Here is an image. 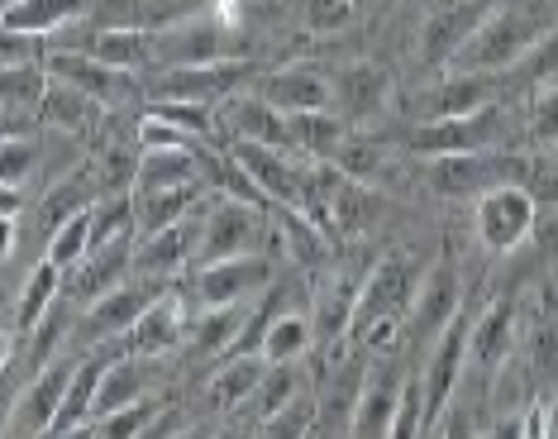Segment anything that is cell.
<instances>
[{
	"label": "cell",
	"mask_w": 558,
	"mask_h": 439,
	"mask_svg": "<svg viewBox=\"0 0 558 439\" xmlns=\"http://www.w3.org/2000/svg\"><path fill=\"white\" fill-rule=\"evenodd\" d=\"M515 344H520V306H515V296L482 301L477 316H473V340H468L463 382H477L482 392L492 397V382H497V373L511 363Z\"/></svg>",
	"instance_id": "cell-7"
},
{
	"label": "cell",
	"mask_w": 558,
	"mask_h": 439,
	"mask_svg": "<svg viewBox=\"0 0 558 439\" xmlns=\"http://www.w3.org/2000/svg\"><path fill=\"white\" fill-rule=\"evenodd\" d=\"M48 62V34L0 29V68H39Z\"/></svg>",
	"instance_id": "cell-40"
},
{
	"label": "cell",
	"mask_w": 558,
	"mask_h": 439,
	"mask_svg": "<svg viewBox=\"0 0 558 439\" xmlns=\"http://www.w3.org/2000/svg\"><path fill=\"white\" fill-rule=\"evenodd\" d=\"M100 0H5L0 29H29V34H62L68 24H82Z\"/></svg>",
	"instance_id": "cell-26"
},
{
	"label": "cell",
	"mask_w": 558,
	"mask_h": 439,
	"mask_svg": "<svg viewBox=\"0 0 558 439\" xmlns=\"http://www.w3.org/2000/svg\"><path fill=\"white\" fill-rule=\"evenodd\" d=\"M511 72H444V77L425 92L421 120H453L487 110L497 100H511Z\"/></svg>",
	"instance_id": "cell-16"
},
{
	"label": "cell",
	"mask_w": 558,
	"mask_h": 439,
	"mask_svg": "<svg viewBox=\"0 0 558 439\" xmlns=\"http://www.w3.org/2000/svg\"><path fill=\"white\" fill-rule=\"evenodd\" d=\"M359 15V0H306V29L315 34H339Z\"/></svg>",
	"instance_id": "cell-42"
},
{
	"label": "cell",
	"mask_w": 558,
	"mask_h": 439,
	"mask_svg": "<svg viewBox=\"0 0 558 439\" xmlns=\"http://www.w3.org/2000/svg\"><path fill=\"white\" fill-rule=\"evenodd\" d=\"M206 200H201L192 216H182L177 224H168V230L138 234V240H134V272H144V278H162V282H177L182 272H192L196 240H201V210H206Z\"/></svg>",
	"instance_id": "cell-17"
},
{
	"label": "cell",
	"mask_w": 558,
	"mask_h": 439,
	"mask_svg": "<svg viewBox=\"0 0 558 439\" xmlns=\"http://www.w3.org/2000/svg\"><path fill=\"white\" fill-rule=\"evenodd\" d=\"M10 306H5V354H15L24 344V334L39 325L48 310H53V301L62 296V268L48 258H34L29 268H24V278L15 282V292H5Z\"/></svg>",
	"instance_id": "cell-19"
},
{
	"label": "cell",
	"mask_w": 558,
	"mask_h": 439,
	"mask_svg": "<svg viewBox=\"0 0 558 439\" xmlns=\"http://www.w3.org/2000/svg\"><path fill=\"white\" fill-rule=\"evenodd\" d=\"M515 144H525V130L511 124L506 100L453 120H415L411 130V154L425 162L449 158V154H477V148H515Z\"/></svg>",
	"instance_id": "cell-2"
},
{
	"label": "cell",
	"mask_w": 558,
	"mask_h": 439,
	"mask_svg": "<svg viewBox=\"0 0 558 439\" xmlns=\"http://www.w3.org/2000/svg\"><path fill=\"white\" fill-rule=\"evenodd\" d=\"M77 349H62V354L39 368L29 382L20 387V392L5 397V420H0V435L5 439H34V435H53V420L62 411V401H68V382L72 373H77Z\"/></svg>",
	"instance_id": "cell-4"
},
{
	"label": "cell",
	"mask_w": 558,
	"mask_h": 439,
	"mask_svg": "<svg viewBox=\"0 0 558 439\" xmlns=\"http://www.w3.org/2000/svg\"><path fill=\"white\" fill-rule=\"evenodd\" d=\"M525 148H558V82H544L525 96Z\"/></svg>",
	"instance_id": "cell-34"
},
{
	"label": "cell",
	"mask_w": 558,
	"mask_h": 439,
	"mask_svg": "<svg viewBox=\"0 0 558 439\" xmlns=\"http://www.w3.org/2000/svg\"><path fill=\"white\" fill-rule=\"evenodd\" d=\"M39 168H44V139L39 134H5V168H0V182L24 186Z\"/></svg>",
	"instance_id": "cell-38"
},
{
	"label": "cell",
	"mask_w": 558,
	"mask_h": 439,
	"mask_svg": "<svg viewBox=\"0 0 558 439\" xmlns=\"http://www.w3.org/2000/svg\"><path fill=\"white\" fill-rule=\"evenodd\" d=\"M96 110H106L96 96H86L82 86L53 77L48 82V96H44V130L62 134V139H77L96 124Z\"/></svg>",
	"instance_id": "cell-29"
},
{
	"label": "cell",
	"mask_w": 558,
	"mask_h": 439,
	"mask_svg": "<svg viewBox=\"0 0 558 439\" xmlns=\"http://www.w3.org/2000/svg\"><path fill=\"white\" fill-rule=\"evenodd\" d=\"M253 77L248 58H225V62H186V68H158L154 77H144V100H206L220 106L239 86Z\"/></svg>",
	"instance_id": "cell-9"
},
{
	"label": "cell",
	"mask_w": 558,
	"mask_h": 439,
	"mask_svg": "<svg viewBox=\"0 0 558 439\" xmlns=\"http://www.w3.org/2000/svg\"><path fill=\"white\" fill-rule=\"evenodd\" d=\"M186 334H192V301H186L182 282H177L134 320V330L124 334V349L148 358H172L186 344Z\"/></svg>",
	"instance_id": "cell-18"
},
{
	"label": "cell",
	"mask_w": 558,
	"mask_h": 439,
	"mask_svg": "<svg viewBox=\"0 0 558 439\" xmlns=\"http://www.w3.org/2000/svg\"><path fill=\"white\" fill-rule=\"evenodd\" d=\"M397 354L401 349H387V354H373V363H367V378H363L359 411H353L349 435H391L397 430V411H401L405 382H411V373L397 363Z\"/></svg>",
	"instance_id": "cell-15"
},
{
	"label": "cell",
	"mask_w": 558,
	"mask_h": 439,
	"mask_svg": "<svg viewBox=\"0 0 558 439\" xmlns=\"http://www.w3.org/2000/svg\"><path fill=\"white\" fill-rule=\"evenodd\" d=\"M92 248H96V216H92V210H77V216H68L58 230H48L44 258L58 263V268L68 272V268H77Z\"/></svg>",
	"instance_id": "cell-33"
},
{
	"label": "cell",
	"mask_w": 558,
	"mask_h": 439,
	"mask_svg": "<svg viewBox=\"0 0 558 439\" xmlns=\"http://www.w3.org/2000/svg\"><path fill=\"white\" fill-rule=\"evenodd\" d=\"M244 24H230L220 15H186L177 24L154 29V58L158 68H186V62H225L244 58Z\"/></svg>",
	"instance_id": "cell-6"
},
{
	"label": "cell",
	"mask_w": 558,
	"mask_h": 439,
	"mask_svg": "<svg viewBox=\"0 0 558 439\" xmlns=\"http://www.w3.org/2000/svg\"><path fill=\"white\" fill-rule=\"evenodd\" d=\"M258 96H268L282 115H301V110H335V72H320L311 62H291L258 82Z\"/></svg>",
	"instance_id": "cell-22"
},
{
	"label": "cell",
	"mask_w": 558,
	"mask_h": 439,
	"mask_svg": "<svg viewBox=\"0 0 558 439\" xmlns=\"http://www.w3.org/2000/svg\"><path fill=\"white\" fill-rule=\"evenodd\" d=\"M539 220V200L530 196L525 182H497L492 192H482L473 200V234L482 244V254L492 258H511L530 244Z\"/></svg>",
	"instance_id": "cell-3"
},
{
	"label": "cell",
	"mask_w": 558,
	"mask_h": 439,
	"mask_svg": "<svg viewBox=\"0 0 558 439\" xmlns=\"http://www.w3.org/2000/svg\"><path fill=\"white\" fill-rule=\"evenodd\" d=\"M287 130H291V148H296V154L329 162L353 124L339 115V110H301V115H287Z\"/></svg>",
	"instance_id": "cell-31"
},
{
	"label": "cell",
	"mask_w": 558,
	"mask_h": 439,
	"mask_svg": "<svg viewBox=\"0 0 558 439\" xmlns=\"http://www.w3.org/2000/svg\"><path fill=\"white\" fill-rule=\"evenodd\" d=\"M415 292H421V272H415L401 254L377 258L363 278L359 310H353V334L367 330V325H377V320H411Z\"/></svg>",
	"instance_id": "cell-11"
},
{
	"label": "cell",
	"mask_w": 558,
	"mask_h": 439,
	"mask_svg": "<svg viewBox=\"0 0 558 439\" xmlns=\"http://www.w3.org/2000/svg\"><path fill=\"white\" fill-rule=\"evenodd\" d=\"M158 411H162V401L148 392L144 401H134V406H120V411H110V416L86 420V425H82V435H110V439L148 435V430H154V420H158Z\"/></svg>",
	"instance_id": "cell-35"
},
{
	"label": "cell",
	"mask_w": 558,
	"mask_h": 439,
	"mask_svg": "<svg viewBox=\"0 0 558 439\" xmlns=\"http://www.w3.org/2000/svg\"><path fill=\"white\" fill-rule=\"evenodd\" d=\"M168 286L177 282H162V278H144V272H130L116 292H106L100 301H92V306L82 310V344L86 349H96V344H106V340H120L124 344V334L134 330V320L144 316L154 301L168 292Z\"/></svg>",
	"instance_id": "cell-10"
},
{
	"label": "cell",
	"mask_w": 558,
	"mask_h": 439,
	"mask_svg": "<svg viewBox=\"0 0 558 439\" xmlns=\"http://www.w3.org/2000/svg\"><path fill=\"white\" fill-rule=\"evenodd\" d=\"M272 282H277V258L268 248H253V254L201 263V268L186 272L182 292L192 306H234V301H258Z\"/></svg>",
	"instance_id": "cell-5"
},
{
	"label": "cell",
	"mask_w": 558,
	"mask_h": 439,
	"mask_svg": "<svg viewBox=\"0 0 558 439\" xmlns=\"http://www.w3.org/2000/svg\"><path fill=\"white\" fill-rule=\"evenodd\" d=\"M315 354V320L301 306H282L263 330V358L268 363H306Z\"/></svg>",
	"instance_id": "cell-30"
},
{
	"label": "cell",
	"mask_w": 558,
	"mask_h": 439,
	"mask_svg": "<svg viewBox=\"0 0 558 439\" xmlns=\"http://www.w3.org/2000/svg\"><path fill=\"white\" fill-rule=\"evenodd\" d=\"M306 387H315V382L306 378V368H301V363H272L268 378L258 382V392L244 401V406H253V430H258V425L268 420L272 411H282L287 401H296Z\"/></svg>",
	"instance_id": "cell-32"
},
{
	"label": "cell",
	"mask_w": 558,
	"mask_h": 439,
	"mask_svg": "<svg viewBox=\"0 0 558 439\" xmlns=\"http://www.w3.org/2000/svg\"><path fill=\"white\" fill-rule=\"evenodd\" d=\"M530 196L539 206H558V148H525V178Z\"/></svg>",
	"instance_id": "cell-39"
},
{
	"label": "cell",
	"mask_w": 558,
	"mask_h": 439,
	"mask_svg": "<svg viewBox=\"0 0 558 439\" xmlns=\"http://www.w3.org/2000/svg\"><path fill=\"white\" fill-rule=\"evenodd\" d=\"M329 162H339V168H344L349 178H359V182H377V178H383V168H387V148L377 144L373 134L349 130L344 144H339V154Z\"/></svg>",
	"instance_id": "cell-37"
},
{
	"label": "cell",
	"mask_w": 558,
	"mask_h": 439,
	"mask_svg": "<svg viewBox=\"0 0 558 439\" xmlns=\"http://www.w3.org/2000/svg\"><path fill=\"white\" fill-rule=\"evenodd\" d=\"M253 316V301H234V306H196L192 310V354L201 358H225L234 349V340L244 334V325Z\"/></svg>",
	"instance_id": "cell-27"
},
{
	"label": "cell",
	"mask_w": 558,
	"mask_h": 439,
	"mask_svg": "<svg viewBox=\"0 0 558 439\" xmlns=\"http://www.w3.org/2000/svg\"><path fill=\"white\" fill-rule=\"evenodd\" d=\"M220 130L230 139H258V144H282L291 148V130H287V115L272 106L268 96H230L220 110Z\"/></svg>",
	"instance_id": "cell-24"
},
{
	"label": "cell",
	"mask_w": 558,
	"mask_h": 439,
	"mask_svg": "<svg viewBox=\"0 0 558 439\" xmlns=\"http://www.w3.org/2000/svg\"><path fill=\"white\" fill-rule=\"evenodd\" d=\"M48 72L72 86H82L86 96H96L106 110H120L130 106L134 96H144V72H124V68H110V62H100L92 53H82V48H53L48 53Z\"/></svg>",
	"instance_id": "cell-14"
},
{
	"label": "cell",
	"mask_w": 558,
	"mask_h": 439,
	"mask_svg": "<svg viewBox=\"0 0 558 439\" xmlns=\"http://www.w3.org/2000/svg\"><path fill=\"white\" fill-rule=\"evenodd\" d=\"M554 24H544L535 5L530 10L525 5H497L473 34H468V44L449 58L444 72H511L515 62L554 29Z\"/></svg>",
	"instance_id": "cell-1"
},
{
	"label": "cell",
	"mask_w": 558,
	"mask_h": 439,
	"mask_svg": "<svg viewBox=\"0 0 558 439\" xmlns=\"http://www.w3.org/2000/svg\"><path fill=\"white\" fill-rule=\"evenodd\" d=\"M391 106V72L377 62H344L335 72V110L344 115L353 130L383 120Z\"/></svg>",
	"instance_id": "cell-21"
},
{
	"label": "cell",
	"mask_w": 558,
	"mask_h": 439,
	"mask_svg": "<svg viewBox=\"0 0 558 439\" xmlns=\"http://www.w3.org/2000/svg\"><path fill=\"white\" fill-rule=\"evenodd\" d=\"M525 178V144L520 148H477V154H449L429 158V186L439 196H482L497 182H520Z\"/></svg>",
	"instance_id": "cell-8"
},
{
	"label": "cell",
	"mask_w": 558,
	"mask_h": 439,
	"mask_svg": "<svg viewBox=\"0 0 558 439\" xmlns=\"http://www.w3.org/2000/svg\"><path fill=\"white\" fill-rule=\"evenodd\" d=\"M196 148H144V154H138V172H134V192H168V186L206 182L201 178Z\"/></svg>",
	"instance_id": "cell-28"
},
{
	"label": "cell",
	"mask_w": 558,
	"mask_h": 439,
	"mask_svg": "<svg viewBox=\"0 0 558 439\" xmlns=\"http://www.w3.org/2000/svg\"><path fill=\"white\" fill-rule=\"evenodd\" d=\"M268 368L272 363L263 354H225V358H215V373L206 382V406L239 411L253 392H258V382L268 378Z\"/></svg>",
	"instance_id": "cell-25"
},
{
	"label": "cell",
	"mask_w": 558,
	"mask_h": 439,
	"mask_svg": "<svg viewBox=\"0 0 558 439\" xmlns=\"http://www.w3.org/2000/svg\"><path fill=\"white\" fill-rule=\"evenodd\" d=\"M473 306H463L459 316L444 325V334L425 349V363H421V382H425V401H429V430H435V416L449 406V397L463 387V373H468V340H473Z\"/></svg>",
	"instance_id": "cell-12"
},
{
	"label": "cell",
	"mask_w": 558,
	"mask_h": 439,
	"mask_svg": "<svg viewBox=\"0 0 558 439\" xmlns=\"http://www.w3.org/2000/svg\"><path fill=\"white\" fill-rule=\"evenodd\" d=\"M530 244H535V254L549 263V268H558V206H539V220H535Z\"/></svg>",
	"instance_id": "cell-43"
},
{
	"label": "cell",
	"mask_w": 558,
	"mask_h": 439,
	"mask_svg": "<svg viewBox=\"0 0 558 439\" xmlns=\"http://www.w3.org/2000/svg\"><path fill=\"white\" fill-rule=\"evenodd\" d=\"M134 272V240H110V244H96L92 254H86L77 268L62 272V296L72 301V306H92L106 292H116V286Z\"/></svg>",
	"instance_id": "cell-20"
},
{
	"label": "cell",
	"mask_w": 558,
	"mask_h": 439,
	"mask_svg": "<svg viewBox=\"0 0 558 439\" xmlns=\"http://www.w3.org/2000/svg\"><path fill=\"white\" fill-rule=\"evenodd\" d=\"M210 0H134V20L144 29H162V24H177L186 15H201Z\"/></svg>",
	"instance_id": "cell-41"
},
{
	"label": "cell",
	"mask_w": 558,
	"mask_h": 439,
	"mask_svg": "<svg viewBox=\"0 0 558 439\" xmlns=\"http://www.w3.org/2000/svg\"><path fill=\"white\" fill-rule=\"evenodd\" d=\"M463 306H468V292H463L459 268H453V258H439L429 272H421V292H415L411 320H405V344L429 349Z\"/></svg>",
	"instance_id": "cell-13"
},
{
	"label": "cell",
	"mask_w": 558,
	"mask_h": 439,
	"mask_svg": "<svg viewBox=\"0 0 558 439\" xmlns=\"http://www.w3.org/2000/svg\"><path fill=\"white\" fill-rule=\"evenodd\" d=\"M82 53H92L110 68H124V72H154L158 58H154V29L144 24H100L86 44H77Z\"/></svg>",
	"instance_id": "cell-23"
},
{
	"label": "cell",
	"mask_w": 558,
	"mask_h": 439,
	"mask_svg": "<svg viewBox=\"0 0 558 439\" xmlns=\"http://www.w3.org/2000/svg\"><path fill=\"white\" fill-rule=\"evenodd\" d=\"M258 435H272V439L320 435V401H315V387H306L296 401H287L282 411H272V416L258 425Z\"/></svg>",
	"instance_id": "cell-36"
}]
</instances>
